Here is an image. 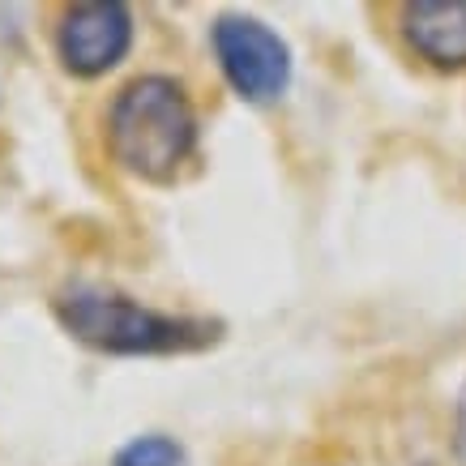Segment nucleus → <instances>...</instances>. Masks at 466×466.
<instances>
[{"label": "nucleus", "mask_w": 466, "mask_h": 466, "mask_svg": "<svg viewBox=\"0 0 466 466\" xmlns=\"http://www.w3.org/2000/svg\"><path fill=\"white\" fill-rule=\"evenodd\" d=\"M52 312L69 339L103 355H188L223 339V321L146 309L142 299L103 287H65Z\"/></svg>", "instance_id": "1"}, {"label": "nucleus", "mask_w": 466, "mask_h": 466, "mask_svg": "<svg viewBox=\"0 0 466 466\" xmlns=\"http://www.w3.org/2000/svg\"><path fill=\"white\" fill-rule=\"evenodd\" d=\"M107 146L128 176L167 184L198 150V112L167 73H142L120 86L107 112Z\"/></svg>", "instance_id": "2"}, {"label": "nucleus", "mask_w": 466, "mask_h": 466, "mask_svg": "<svg viewBox=\"0 0 466 466\" xmlns=\"http://www.w3.org/2000/svg\"><path fill=\"white\" fill-rule=\"evenodd\" d=\"M210 47L227 86L244 103H279L291 86V47L261 17L223 14L210 26Z\"/></svg>", "instance_id": "3"}, {"label": "nucleus", "mask_w": 466, "mask_h": 466, "mask_svg": "<svg viewBox=\"0 0 466 466\" xmlns=\"http://www.w3.org/2000/svg\"><path fill=\"white\" fill-rule=\"evenodd\" d=\"M133 47V14L120 0L69 5L56 26V56L73 77H99L116 69Z\"/></svg>", "instance_id": "4"}, {"label": "nucleus", "mask_w": 466, "mask_h": 466, "mask_svg": "<svg viewBox=\"0 0 466 466\" xmlns=\"http://www.w3.org/2000/svg\"><path fill=\"white\" fill-rule=\"evenodd\" d=\"M402 35L437 69L466 65V0H420L402 9Z\"/></svg>", "instance_id": "5"}, {"label": "nucleus", "mask_w": 466, "mask_h": 466, "mask_svg": "<svg viewBox=\"0 0 466 466\" xmlns=\"http://www.w3.org/2000/svg\"><path fill=\"white\" fill-rule=\"evenodd\" d=\"M112 466H188V453L167 432H142L112 453Z\"/></svg>", "instance_id": "6"}, {"label": "nucleus", "mask_w": 466, "mask_h": 466, "mask_svg": "<svg viewBox=\"0 0 466 466\" xmlns=\"http://www.w3.org/2000/svg\"><path fill=\"white\" fill-rule=\"evenodd\" d=\"M453 453H458V462L466 466V390L458 398V428H453Z\"/></svg>", "instance_id": "7"}]
</instances>
